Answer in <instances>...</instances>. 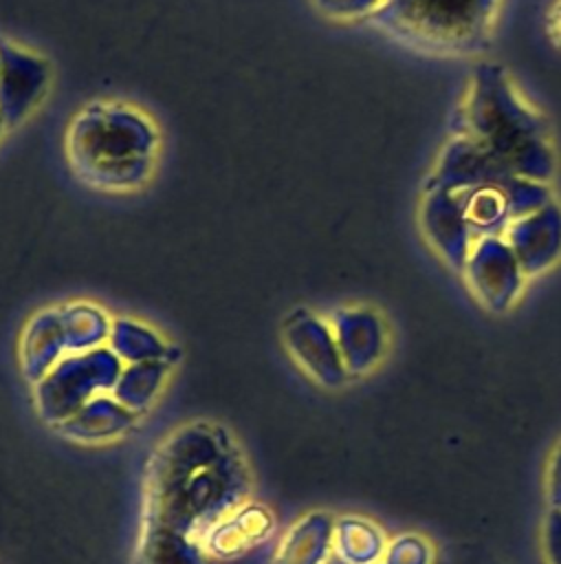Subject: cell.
I'll return each instance as SVG.
<instances>
[{
	"label": "cell",
	"mask_w": 561,
	"mask_h": 564,
	"mask_svg": "<svg viewBox=\"0 0 561 564\" xmlns=\"http://www.w3.org/2000/svg\"><path fill=\"white\" fill-rule=\"evenodd\" d=\"M121 370V359L108 346L68 352L37 381L40 410L77 414L95 392L114 388Z\"/></svg>",
	"instance_id": "obj_5"
},
{
	"label": "cell",
	"mask_w": 561,
	"mask_h": 564,
	"mask_svg": "<svg viewBox=\"0 0 561 564\" xmlns=\"http://www.w3.org/2000/svg\"><path fill=\"white\" fill-rule=\"evenodd\" d=\"M497 9L499 0H383L372 18L422 48L471 53L486 42Z\"/></svg>",
	"instance_id": "obj_3"
},
{
	"label": "cell",
	"mask_w": 561,
	"mask_h": 564,
	"mask_svg": "<svg viewBox=\"0 0 561 564\" xmlns=\"http://www.w3.org/2000/svg\"><path fill=\"white\" fill-rule=\"evenodd\" d=\"M480 185H497L506 192L513 218L530 214L554 198L548 183L517 176L495 163L473 141L451 134L438 152V159L425 178V187L464 192Z\"/></svg>",
	"instance_id": "obj_4"
},
{
	"label": "cell",
	"mask_w": 561,
	"mask_h": 564,
	"mask_svg": "<svg viewBox=\"0 0 561 564\" xmlns=\"http://www.w3.org/2000/svg\"><path fill=\"white\" fill-rule=\"evenodd\" d=\"M546 31L554 46L561 48V0H554L546 13Z\"/></svg>",
	"instance_id": "obj_18"
},
{
	"label": "cell",
	"mask_w": 561,
	"mask_h": 564,
	"mask_svg": "<svg viewBox=\"0 0 561 564\" xmlns=\"http://www.w3.org/2000/svg\"><path fill=\"white\" fill-rule=\"evenodd\" d=\"M4 132H7V126H4V121H2V117H0V139L4 137Z\"/></svg>",
	"instance_id": "obj_19"
},
{
	"label": "cell",
	"mask_w": 561,
	"mask_h": 564,
	"mask_svg": "<svg viewBox=\"0 0 561 564\" xmlns=\"http://www.w3.org/2000/svg\"><path fill=\"white\" fill-rule=\"evenodd\" d=\"M451 134L466 137L517 176L550 185L557 174V152L546 117L495 62H480L471 70L453 112Z\"/></svg>",
	"instance_id": "obj_1"
},
{
	"label": "cell",
	"mask_w": 561,
	"mask_h": 564,
	"mask_svg": "<svg viewBox=\"0 0 561 564\" xmlns=\"http://www.w3.org/2000/svg\"><path fill=\"white\" fill-rule=\"evenodd\" d=\"M57 308L68 352H88L108 344L112 317L103 306L88 300H70Z\"/></svg>",
	"instance_id": "obj_13"
},
{
	"label": "cell",
	"mask_w": 561,
	"mask_h": 564,
	"mask_svg": "<svg viewBox=\"0 0 561 564\" xmlns=\"http://www.w3.org/2000/svg\"><path fill=\"white\" fill-rule=\"evenodd\" d=\"M66 339L59 308L46 306L29 317L20 337V366L26 379L40 381L64 357Z\"/></svg>",
	"instance_id": "obj_12"
},
{
	"label": "cell",
	"mask_w": 561,
	"mask_h": 564,
	"mask_svg": "<svg viewBox=\"0 0 561 564\" xmlns=\"http://www.w3.org/2000/svg\"><path fill=\"white\" fill-rule=\"evenodd\" d=\"M460 275L471 297L493 313L508 311L521 297L528 282L519 260L502 236L475 240Z\"/></svg>",
	"instance_id": "obj_6"
},
{
	"label": "cell",
	"mask_w": 561,
	"mask_h": 564,
	"mask_svg": "<svg viewBox=\"0 0 561 564\" xmlns=\"http://www.w3.org/2000/svg\"><path fill=\"white\" fill-rule=\"evenodd\" d=\"M502 238L528 280L548 273L561 260V203L552 198L543 207L513 218Z\"/></svg>",
	"instance_id": "obj_10"
},
{
	"label": "cell",
	"mask_w": 561,
	"mask_h": 564,
	"mask_svg": "<svg viewBox=\"0 0 561 564\" xmlns=\"http://www.w3.org/2000/svg\"><path fill=\"white\" fill-rule=\"evenodd\" d=\"M108 348L128 364L169 361L172 346L147 324L132 317H114Z\"/></svg>",
	"instance_id": "obj_15"
},
{
	"label": "cell",
	"mask_w": 561,
	"mask_h": 564,
	"mask_svg": "<svg viewBox=\"0 0 561 564\" xmlns=\"http://www.w3.org/2000/svg\"><path fill=\"white\" fill-rule=\"evenodd\" d=\"M315 7L334 20H359L365 15H374L383 0H312Z\"/></svg>",
	"instance_id": "obj_17"
},
{
	"label": "cell",
	"mask_w": 561,
	"mask_h": 564,
	"mask_svg": "<svg viewBox=\"0 0 561 564\" xmlns=\"http://www.w3.org/2000/svg\"><path fill=\"white\" fill-rule=\"evenodd\" d=\"M328 322L348 372H363L381 359L387 346V326L374 306H341Z\"/></svg>",
	"instance_id": "obj_11"
},
{
	"label": "cell",
	"mask_w": 561,
	"mask_h": 564,
	"mask_svg": "<svg viewBox=\"0 0 561 564\" xmlns=\"http://www.w3.org/2000/svg\"><path fill=\"white\" fill-rule=\"evenodd\" d=\"M70 172L97 192L128 194L145 187L161 156L154 119L121 99L81 106L64 134Z\"/></svg>",
	"instance_id": "obj_2"
},
{
	"label": "cell",
	"mask_w": 561,
	"mask_h": 564,
	"mask_svg": "<svg viewBox=\"0 0 561 564\" xmlns=\"http://www.w3.org/2000/svg\"><path fill=\"white\" fill-rule=\"evenodd\" d=\"M51 86L48 59L0 40V117L7 130L26 121Z\"/></svg>",
	"instance_id": "obj_7"
},
{
	"label": "cell",
	"mask_w": 561,
	"mask_h": 564,
	"mask_svg": "<svg viewBox=\"0 0 561 564\" xmlns=\"http://www.w3.org/2000/svg\"><path fill=\"white\" fill-rule=\"evenodd\" d=\"M418 227L431 251L449 269L460 273L477 240L466 223L460 196L440 187H422Z\"/></svg>",
	"instance_id": "obj_8"
},
{
	"label": "cell",
	"mask_w": 561,
	"mask_h": 564,
	"mask_svg": "<svg viewBox=\"0 0 561 564\" xmlns=\"http://www.w3.org/2000/svg\"><path fill=\"white\" fill-rule=\"evenodd\" d=\"M169 370V361H139L130 364L128 368L121 370L117 383H114V394L125 405L128 410L145 408L161 390L165 377Z\"/></svg>",
	"instance_id": "obj_16"
},
{
	"label": "cell",
	"mask_w": 561,
	"mask_h": 564,
	"mask_svg": "<svg viewBox=\"0 0 561 564\" xmlns=\"http://www.w3.org/2000/svg\"><path fill=\"white\" fill-rule=\"evenodd\" d=\"M460 196L466 223L473 236L491 238L502 236L513 220V212L506 198V192L497 185H480L464 192H455Z\"/></svg>",
	"instance_id": "obj_14"
},
{
	"label": "cell",
	"mask_w": 561,
	"mask_h": 564,
	"mask_svg": "<svg viewBox=\"0 0 561 564\" xmlns=\"http://www.w3.org/2000/svg\"><path fill=\"white\" fill-rule=\"evenodd\" d=\"M284 344L290 357L317 381L334 386L343 381L345 366L332 326L310 308H295L284 322Z\"/></svg>",
	"instance_id": "obj_9"
}]
</instances>
